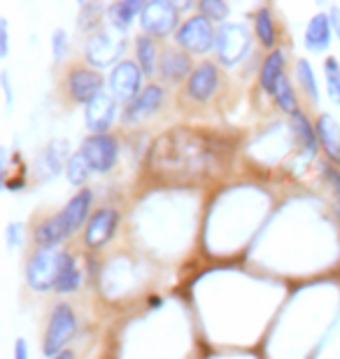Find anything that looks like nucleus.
Listing matches in <instances>:
<instances>
[{"mask_svg":"<svg viewBox=\"0 0 340 359\" xmlns=\"http://www.w3.org/2000/svg\"><path fill=\"white\" fill-rule=\"evenodd\" d=\"M114 117H117V100L110 93H100L84 110L86 126L91 128L93 135H103V131L112 126Z\"/></svg>","mask_w":340,"mask_h":359,"instance_id":"obj_10","label":"nucleus"},{"mask_svg":"<svg viewBox=\"0 0 340 359\" xmlns=\"http://www.w3.org/2000/svg\"><path fill=\"white\" fill-rule=\"evenodd\" d=\"M10 52V38H7V21L0 19V56H7Z\"/></svg>","mask_w":340,"mask_h":359,"instance_id":"obj_33","label":"nucleus"},{"mask_svg":"<svg viewBox=\"0 0 340 359\" xmlns=\"http://www.w3.org/2000/svg\"><path fill=\"white\" fill-rule=\"evenodd\" d=\"M66 140H59V142H52L49 145V149L45 152V156H42V163H45V168L49 170V173H59V170L63 168V159H66Z\"/></svg>","mask_w":340,"mask_h":359,"instance_id":"obj_27","label":"nucleus"},{"mask_svg":"<svg viewBox=\"0 0 340 359\" xmlns=\"http://www.w3.org/2000/svg\"><path fill=\"white\" fill-rule=\"evenodd\" d=\"M317 138L334 161H340V124L331 114H322L317 119Z\"/></svg>","mask_w":340,"mask_h":359,"instance_id":"obj_17","label":"nucleus"},{"mask_svg":"<svg viewBox=\"0 0 340 359\" xmlns=\"http://www.w3.org/2000/svg\"><path fill=\"white\" fill-rule=\"evenodd\" d=\"M217 82H219V73L212 63H200L189 77V96L193 100H208L212 98L217 91Z\"/></svg>","mask_w":340,"mask_h":359,"instance_id":"obj_14","label":"nucleus"},{"mask_svg":"<svg viewBox=\"0 0 340 359\" xmlns=\"http://www.w3.org/2000/svg\"><path fill=\"white\" fill-rule=\"evenodd\" d=\"M250 47H252L250 31L243 24H224L217 31L215 49L224 66H236L238 61H243L247 56Z\"/></svg>","mask_w":340,"mask_h":359,"instance_id":"obj_3","label":"nucleus"},{"mask_svg":"<svg viewBox=\"0 0 340 359\" xmlns=\"http://www.w3.org/2000/svg\"><path fill=\"white\" fill-rule=\"evenodd\" d=\"M54 359H75V357H72L70 350H63V353H61L59 357H54Z\"/></svg>","mask_w":340,"mask_h":359,"instance_id":"obj_37","label":"nucleus"},{"mask_svg":"<svg viewBox=\"0 0 340 359\" xmlns=\"http://www.w3.org/2000/svg\"><path fill=\"white\" fill-rule=\"evenodd\" d=\"M161 103H163V89L158 87V84H149L147 89L140 91V96L128 103L124 119L126 121H142V119H147L149 114H154L158 107H161Z\"/></svg>","mask_w":340,"mask_h":359,"instance_id":"obj_13","label":"nucleus"},{"mask_svg":"<svg viewBox=\"0 0 340 359\" xmlns=\"http://www.w3.org/2000/svg\"><path fill=\"white\" fill-rule=\"evenodd\" d=\"M77 332V320H75V313H72V308L61 304L54 308L52 313V320H49V327H47V334H45V350L47 357H59L63 353V348L68 346L70 339L75 336Z\"/></svg>","mask_w":340,"mask_h":359,"instance_id":"obj_2","label":"nucleus"},{"mask_svg":"<svg viewBox=\"0 0 340 359\" xmlns=\"http://www.w3.org/2000/svg\"><path fill=\"white\" fill-rule=\"evenodd\" d=\"M331 45V19L327 14H317L306 28V47L313 52H324Z\"/></svg>","mask_w":340,"mask_h":359,"instance_id":"obj_18","label":"nucleus"},{"mask_svg":"<svg viewBox=\"0 0 340 359\" xmlns=\"http://www.w3.org/2000/svg\"><path fill=\"white\" fill-rule=\"evenodd\" d=\"M147 161L154 173L168 180H198L210 170H217L222 161V145L210 135L177 128L154 142Z\"/></svg>","mask_w":340,"mask_h":359,"instance_id":"obj_1","label":"nucleus"},{"mask_svg":"<svg viewBox=\"0 0 340 359\" xmlns=\"http://www.w3.org/2000/svg\"><path fill=\"white\" fill-rule=\"evenodd\" d=\"M275 98H278V103H280V107L285 112L294 114L296 110H299V107H296V96L292 91V84H289L287 77H282L280 87H278V91H275Z\"/></svg>","mask_w":340,"mask_h":359,"instance_id":"obj_30","label":"nucleus"},{"mask_svg":"<svg viewBox=\"0 0 340 359\" xmlns=\"http://www.w3.org/2000/svg\"><path fill=\"white\" fill-rule=\"evenodd\" d=\"M282 77H285V54L273 52L268 59H266L264 68H261V87H264V91H268V93L278 91Z\"/></svg>","mask_w":340,"mask_h":359,"instance_id":"obj_19","label":"nucleus"},{"mask_svg":"<svg viewBox=\"0 0 340 359\" xmlns=\"http://www.w3.org/2000/svg\"><path fill=\"white\" fill-rule=\"evenodd\" d=\"M61 252L56 250H38L26 266V280L28 287L35 292L52 290L56 285V276H59Z\"/></svg>","mask_w":340,"mask_h":359,"instance_id":"obj_4","label":"nucleus"},{"mask_svg":"<svg viewBox=\"0 0 340 359\" xmlns=\"http://www.w3.org/2000/svg\"><path fill=\"white\" fill-rule=\"evenodd\" d=\"M119 215L110 210V208H103V210L93 212L89 224H86V233H84V243L89 248H103L107 241L112 238L114 229H117Z\"/></svg>","mask_w":340,"mask_h":359,"instance_id":"obj_12","label":"nucleus"},{"mask_svg":"<svg viewBox=\"0 0 340 359\" xmlns=\"http://www.w3.org/2000/svg\"><path fill=\"white\" fill-rule=\"evenodd\" d=\"M68 236H70V229L66 226L61 215L49 217L47 222H42V224L35 229V241H38V245L42 250H54V245H59Z\"/></svg>","mask_w":340,"mask_h":359,"instance_id":"obj_16","label":"nucleus"},{"mask_svg":"<svg viewBox=\"0 0 340 359\" xmlns=\"http://www.w3.org/2000/svg\"><path fill=\"white\" fill-rule=\"evenodd\" d=\"M14 359H28V346L24 339H17L14 343Z\"/></svg>","mask_w":340,"mask_h":359,"instance_id":"obj_35","label":"nucleus"},{"mask_svg":"<svg viewBox=\"0 0 340 359\" xmlns=\"http://www.w3.org/2000/svg\"><path fill=\"white\" fill-rule=\"evenodd\" d=\"M292 119H294V124H296V131H299L303 142H306L308 152L315 154V149H317V128H313V124H310V121L306 119V114H303L301 110H296L292 114Z\"/></svg>","mask_w":340,"mask_h":359,"instance_id":"obj_26","label":"nucleus"},{"mask_svg":"<svg viewBox=\"0 0 340 359\" xmlns=\"http://www.w3.org/2000/svg\"><path fill=\"white\" fill-rule=\"evenodd\" d=\"M91 203H93V194L89 189H82L68 201L66 208H63L61 217H63V222H66V226L70 229V233L77 231V229L86 222L89 210H91Z\"/></svg>","mask_w":340,"mask_h":359,"instance_id":"obj_15","label":"nucleus"},{"mask_svg":"<svg viewBox=\"0 0 340 359\" xmlns=\"http://www.w3.org/2000/svg\"><path fill=\"white\" fill-rule=\"evenodd\" d=\"M200 10L208 19H215V21H224L229 14V7L224 3H217V0H205V3H200Z\"/></svg>","mask_w":340,"mask_h":359,"instance_id":"obj_31","label":"nucleus"},{"mask_svg":"<svg viewBox=\"0 0 340 359\" xmlns=\"http://www.w3.org/2000/svg\"><path fill=\"white\" fill-rule=\"evenodd\" d=\"M324 70H327V89L329 96L340 103V63L336 59H327L324 63Z\"/></svg>","mask_w":340,"mask_h":359,"instance_id":"obj_28","label":"nucleus"},{"mask_svg":"<svg viewBox=\"0 0 340 359\" xmlns=\"http://www.w3.org/2000/svg\"><path fill=\"white\" fill-rule=\"evenodd\" d=\"M331 26L336 28V35H338V40H340V10H338V7L331 10Z\"/></svg>","mask_w":340,"mask_h":359,"instance_id":"obj_36","label":"nucleus"},{"mask_svg":"<svg viewBox=\"0 0 340 359\" xmlns=\"http://www.w3.org/2000/svg\"><path fill=\"white\" fill-rule=\"evenodd\" d=\"M124 47H126V42L121 38L119 31H103L89 38V42H86V47H84V56L91 66L105 68V66H112V63L124 54Z\"/></svg>","mask_w":340,"mask_h":359,"instance_id":"obj_5","label":"nucleus"},{"mask_svg":"<svg viewBox=\"0 0 340 359\" xmlns=\"http://www.w3.org/2000/svg\"><path fill=\"white\" fill-rule=\"evenodd\" d=\"M68 91L72 100L89 105L93 98L103 93V77H100L96 70L77 68V70H72L68 77Z\"/></svg>","mask_w":340,"mask_h":359,"instance_id":"obj_11","label":"nucleus"},{"mask_svg":"<svg viewBox=\"0 0 340 359\" xmlns=\"http://www.w3.org/2000/svg\"><path fill=\"white\" fill-rule=\"evenodd\" d=\"M7 241H10V248H14L17 243H21V224L7 226Z\"/></svg>","mask_w":340,"mask_h":359,"instance_id":"obj_34","label":"nucleus"},{"mask_svg":"<svg viewBox=\"0 0 340 359\" xmlns=\"http://www.w3.org/2000/svg\"><path fill=\"white\" fill-rule=\"evenodd\" d=\"M91 163L86 161V156L82 152H77V154H72L68 163H66V175L70 180V184H84L86 180H89L91 175Z\"/></svg>","mask_w":340,"mask_h":359,"instance_id":"obj_24","label":"nucleus"},{"mask_svg":"<svg viewBox=\"0 0 340 359\" xmlns=\"http://www.w3.org/2000/svg\"><path fill=\"white\" fill-rule=\"evenodd\" d=\"M257 35L261 38L266 47H273L275 42V28H273V19L268 10H261L257 14Z\"/></svg>","mask_w":340,"mask_h":359,"instance_id":"obj_29","label":"nucleus"},{"mask_svg":"<svg viewBox=\"0 0 340 359\" xmlns=\"http://www.w3.org/2000/svg\"><path fill=\"white\" fill-rule=\"evenodd\" d=\"M144 5L140 3V0H124V3H117L110 7V21L112 26L117 28L119 33H124L126 28H131L133 19L137 17V14H142Z\"/></svg>","mask_w":340,"mask_h":359,"instance_id":"obj_20","label":"nucleus"},{"mask_svg":"<svg viewBox=\"0 0 340 359\" xmlns=\"http://www.w3.org/2000/svg\"><path fill=\"white\" fill-rule=\"evenodd\" d=\"M79 280H82V276H79V271L75 266V259H72L70 255L61 252V264H59V276H56V285L54 290L66 294V292H75L79 287Z\"/></svg>","mask_w":340,"mask_h":359,"instance_id":"obj_22","label":"nucleus"},{"mask_svg":"<svg viewBox=\"0 0 340 359\" xmlns=\"http://www.w3.org/2000/svg\"><path fill=\"white\" fill-rule=\"evenodd\" d=\"M215 42L217 33L212 31V24H210L208 17H191L177 31V45L184 47L186 52L205 54L208 49L215 47Z\"/></svg>","mask_w":340,"mask_h":359,"instance_id":"obj_6","label":"nucleus"},{"mask_svg":"<svg viewBox=\"0 0 340 359\" xmlns=\"http://www.w3.org/2000/svg\"><path fill=\"white\" fill-rule=\"evenodd\" d=\"M137 66L144 75H154L156 70V45L147 35L137 38Z\"/></svg>","mask_w":340,"mask_h":359,"instance_id":"obj_23","label":"nucleus"},{"mask_svg":"<svg viewBox=\"0 0 340 359\" xmlns=\"http://www.w3.org/2000/svg\"><path fill=\"white\" fill-rule=\"evenodd\" d=\"M296 75H299V82H301V87L306 89V93L313 100H317L320 103V87H317V80H315V73H313V66L306 61V59H301L299 63H296Z\"/></svg>","mask_w":340,"mask_h":359,"instance_id":"obj_25","label":"nucleus"},{"mask_svg":"<svg viewBox=\"0 0 340 359\" xmlns=\"http://www.w3.org/2000/svg\"><path fill=\"white\" fill-rule=\"evenodd\" d=\"M140 24L149 35H168L177 26V7L168 0H154L144 5Z\"/></svg>","mask_w":340,"mask_h":359,"instance_id":"obj_8","label":"nucleus"},{"mask_svg":"<svg viewBox=\"0 0 340 359\" xmlns=\"http://www.w3.org/2000/svg\"><path fill=\"white\" fill-rule=\"evenodd\" d=\"M52 49H54V59L56 61L66 59V52H68V35H66V31H61V28H59V31L54 33Z\"/></svg>","mask_w":340,"mask_h":359,"instance_id":"obj_32","label":"nucleus"},{"mask_svg":"<svg viewBox=\"0 0 340 359\" xmlns=\"http://www.w3.org/2000/svg\"><path fill=\"white\" fill-rule=\"evenodd\" d=\"M117 140L112 135H89L82 145V154L96 173H107L117 161Z\"/></svg>","mask_w":340,"mask_h":359,"instance_id":"obj_9","label":"nucleus"},{"mask_svg":"<svg viewBox=\"0 0 340 359\" xmlns=\"http://www.w3.org/2000/svg\"><path fill=\"white\" fill-rule=\"evenodd\" d=\"M142 70L133 61H121L112 68L110 75V91L114 98L121 100H135L140 96L142 87Z\"/></svg>","mask_w":340,"mask_h":359,"instance_id":"obj_7","label":"nucleus"},{"mask_svg":"<svg viewBox=\"0 0 340 359\" xmlns=\"http://www.w3.org/2000/svg\"><path fill=\"white\" fill-rule=\"evenodd\" d=\"M158 70H161V75L165 80L179 82L189 75V59H186V54H182V52H165Z\"/></svg>","mask_w":340,"mask_h":359,"instance_id":"obj_21","label":"nucleus"}]
</instances>
